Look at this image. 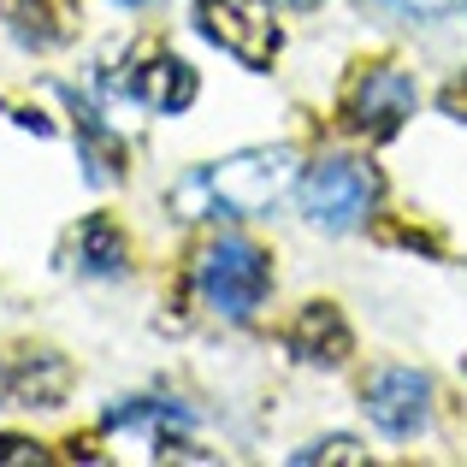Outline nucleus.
I'll return each instance as SVG.
<instances>
[{"label":"nucleus","instance_id":"nucleus-14","mask_svg":"<svg viewBox=\"0 0 467 467\" xmlns=\"http://www.w3.org/2000/svg\"><path fill=\"white\" fill-rule=\"evenodd\" d=\"M385 6L409 12V18H444V12H462L467 0H385Z\"/></svg>","mask_w":467,"mask_h":467},{"label":"nucleus","instance_id":"nucleus-3","mask_svg":"<svg viewBox=\"0 0 467 467\" xmlns=\"http://www.w3.org/2000/svg\"><path fill=\"white\" fill-rule=\"evenodd\" d=\"M373 202H379L373 166H361V160H349V154L319 160L308 178H302V213H308V225H319V231H355L373 213Z\"/></svg>","mask_w":467,"mask_h":467},{"label":"nucleus","instance_id":"nucleus-10","mask_svg":"<svg viewBox=\"0 0 467 467\" xmlns=\"http://www.w3.org/2000/svg\"><path fill=\"white\" fill-rule=\"evenodd\" d=\"M6 18L18 30V42H36V47H54L71 30L66 0H6Z\"/></svg>","mask_w":467,"mask_h":467},{"label":"nucleus","instance_id":"nucleus-7","mask_svg":"<svg viewBox=\"0 0 467 467\" xmlns=\"http://www.w3.org/2000/svg\"><path fill=\"white\" fill-rule=\"evenodd\" d=\"M125 95L142 101L149 113H183L195 101V71L178 54H149L137 71L125 78Z\"/></svg>","mask_w":467,"mask_h":467},{"label":"nucleus","instance_id":"nucleus-4","mask_svg":"<svg viewBox=\"0 0 467 467\" xmlns=\"http://www.w3.org/2000/svg\"><path fill=\"white\" fill-rule=\"evenodd\" d=\"M207 42H219L225 54H237L243 66H273L278 54V24H273V0H195Z\"/></svg>","mask_w":467,"mask_h":467},{"label":"nucleus","instance_id":"nucleus-9","mask_svg":"<svg viewBox=\"0 0 467 467\" xmlns=\"http://www.w3.org/2000/svg\"><path fill=\"white\" fill-rule=\"evenodd\" d=\"M183 426H190V414H183L178 402H154V397H142V402H119V409L107 414V432H142L149 444H171Z\"/></svg>","mask_w":467,"mask_h":467},{"label":"nucleus","instance_id":"nucleus-1","mask_svg":"<svg viewBox=\"0 0 467 467\" xmlns=\"http://www.w3.org/2000/svg\"><path fill=\"white\" fill-rule=\"evenodd\" d=\"M296 190V154L290 149H243L231 160L190 171L171 190V213L178 219H254L273 213L285 195Z\"/></svg>","mask_w":467,"mask_h":467},{"label":"nucleus","instance_id":"nucleus-5","mask_svg":"<svg viewBox=\"0 0 467 467\" xmlns=\"http://www.w3.org/2000/svg\"><path fill=\"white\" fill-rule=\"evenodd\" d=\"M414 78L397 66H373L361 71V78L349 83V95H343V119H349L355 137H397L402 119H414Z\"/></svg>","mask_w":467,"mask_h":467},{"label":"nucleus","instance_id":"nucleus-11","mask_svg":"<svg viewBox=\"0 0 467 467\" xmlns=\"http://www.w3.org/2000/svg\"><path fill=\"white\" fill-rule=\"evenodd\" d=\"M78 266L89 278L125 273V231H119L113 219H89V225L78 231Z\"/></svg>","mask_w":467,"mask_h":467},{"label":"nucleus","instance_id":"nucleus-2","mask_svg":"<svg viewBox=\"0 0 467 467\" xmlns=\"http://www.w3.org/2000/svg\"><path fill=\"white\" fill-rule=\"evenodd\" d=\"M195 290H202V302L213 314L249 319L266 302V290H273V266H266V254L254 249V243L213 237L202 249V261H195Z\"/></svg>","mask_w":467,"mask_h":467},{"label":"nucleus","instance_id":"nucleus-17","mask_svg":"<svg viewBox=\"0 0 467 467\" xmlns=\"http://www.w3.org/2000/svg\"><path fill=\"white\" fill-rule=\"evenodd\" d=\"M119 6H154V0H119Z\"/></svg>","mask_w":467,"mask_h":467},{"label":"nucleus","instance_id":"nucleus-15","mask_svg":"<svg viewBox=\"0 0 467 467\" xmlns=\"http://www.w3.org/2000/svg\"><path fill=\"white\" fill-rule=\"evenodd\" d=\"M0 467H42V450L24 438H0Z\"/></svg>","mask_w":467,"mask_h":467},{"label":"nucleus","instance_id":"nucleus-8","mask_svg":"<svg viewBox=\"0 0 467 467\" xmlns=\"http://www.w3.org/2000/svg\"><path fill=\"white\" fill-rule=\"evenodd\" d=\"M290 349H296L302 361L337 367L343 355H349V326H343V314L331 308V302H308L302 319L290 326Z\"/></svg>","mask_w":467,"mask_h":467},{"label":"nucleus","instance_id":"nucleus-13","mask_svg":"<svg viewBox=\"0 0 467 467\" xmlns=\"http://www.w3.org/2000/svg\"><path fill=\"white\" fill-rule=\"evenodd\" d=\"M290 462H296V467H314V462H349V467H361L367 456H361V444H355V438H326V444L296 450Z\"/></svg>","mask_w":467,"mask_h":467},{"label":"nucleus","instance_id":"nucleus-12","mask_svg":"<svg viewBox=\"0 0 467 467\" xmlns=\"http://www.w3.org/2000/svg\"><path fill=\"white\" fill-rule=\"evenodd\" d=\"M59 385H66V367H59L54 355H36V361H24V373L12 379V390H18L30 409H36V402H54Z\"/></svg>","mask_w":467,"mask_h":467},{"label":"nucleus","instance_id":"nucleus-16","mask_svg":"<svg viewBox=\"0 0 467 467\" xmlns=\"http://www.w3.org/2000/svg\"><path fill=\"white\" fill-rule=\"evenodd\" d=\"M278 6H319V0H278Z\"/></svg>","mask_w":467,"mask_h":467},{"label":"nucleus","instance_id":"nucleus-6","mask_svg":"<svg viewBox=\"0 0 467 467\" xmlns=\"http://www.w3.org/2000/svg\"><path fill=\"white\" fill-rule=\"evenodd\" d=\"M426 409H432V385H426V373H414V367H385V373L367 385V414H373V426L390 432V438L420 432Z\"/></svg>","mask_w":467,"mask_h":467}]
</instances>
